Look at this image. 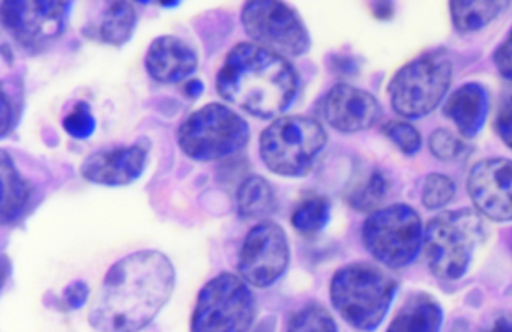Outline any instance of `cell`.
Wrapping results in <instances>:
<instances>
[{
  "label": "cell",
  "instance_id": "f546056e",
  "mask_svg": "<svg viewBox=\"0 0 512 332\" xmlns=\"http://www.w3.org/2000/svg\"><path fill=\"white\" fill-rule=\"evenodd\" d=\"M2 86H4V92H2V139H5L19 121L20 112H22L23 92L22 88L16 83L13 85L11 94L7 86Z\"/></svg>",
  "mask_w": 512,
  "mask_h": 332
},
{
  "label": "cell",
  "instance_id": "8992f818",
  "mask_svg": "<svg viewBox=\"0 0 512 332\" xmlns=\"http://www.w3.org/2000/svg\"><path fill=\"white\" fill-rule=\"evenodd\" d=\"M250 140V125L220 103L206 104L191 113L178 130V145L194 161L224 160L238 154Z\"/></svg>",
  "mask_w": 512,
  "mask_h": 332
},
{
  "label": "cell",
  "instance_id": "d4e9b609",
  "mask_svg": "<svg viewBox=\"0 0 512 332\" xmlns=\"http://www.w3.org/2000/svg\"><path fill=\"white\" fill-rule=\"evenodd\" d=\"M388 194V181L382 172L376 170L361 187L356 188L349 202L353 208L361 212L377 211Z\"/></svg>",
  "mask_w": 512,
  "mask_h": 332
},
{
  "label": "cell",
  "instance_id": "cb8c5ba5",
  "mask_svg": "<svg viewBox=\"0 0 512 332\" xmlns=\"http://www.w3.org/2000/svg\"><path fill=\"white\" fill-rule=\"evenodd\" d=\"M286 329L290 332H334L338 326L334 316L323 305L308 304L290 317Z\"/></svg>",
  "mask_w": 512,
  "mask_h": 332
},
{
  "label": "cell",
  "instance_id": "ffe728a7",
  "mask_svg": "<svg viewBox=\"0 0 512 332\" xmlns=\"http://www.w3.org/2000/svg\"><path fill=\"white\" fill-rule=\"evenodd\" d=\"M137 25V11L131 2H107L100 23L92 26V35L113 47H122L133 37Z\"/></svg>",
  "mask_w": 512,
  "mask_h": 332
},
{
  "label": "cell",
  "instance_id": "1f68e13d",
  "mask_svg": "<svg viewBox=\"0 0 512 332\" xmlns=\"http://www.w3.org/2000/svg\"><path fill=\"white\" fill-rule=\"evenodd\" d=\"M493 61L500 76L512 82V29L505 41L494 52Z\"/></svg>",
  "mask_w": 512,
  "mask_h": 332
},
{
  "label": "cell",
  "instance_id": "d6986e66",
  "mask_svg": "<svg viewBox=\"0 0 512 332\" xmlns=\"http://www.w3.org/2000/svg\"><path fill=\"white\" fill-rule=\"evenodd\" d=\"M443 323L442 305L433 296L418 293L407 299L406 304L392 319L388 331L433 332L439 331Z\"/></svg>",
  "mask_w": 512,
  "mask_h": 332
},
{
  "label": "cell",
  "instance_id": "f1b7e54d",
  "mask_svg": "<svg viewBox=\"0 0 512 332\" xmlns=\"http://www.w3.org/2000/svg\"><path fill=\"white\" fill-rule=\"evenodd\" d=\"M64 130L74 139L85 140L94 134L97 128V119L92 115L91 107L85 101L76 104L73 112L65 116Z\"/></svg>",
  "mask_w": 512,
  "mask_h": 332
},
{
  "label": "cell",
  "instance_id": "e575fe53",
  "mask_svg": "<svg viewBox=\"0 0 512 332\" xmlns=\"http://www.w3.org/2000/svg\"><path fill=\"white\" fill-rule=\"evenodd\" d=\"M203 91H205V85L200 80H191V82H188L187 88H185V94L193 98V100L199 98Z\"/></svg>",
  "mask_w": 512,
  "mask_h": 332
},
{
  "label": "cell",
  "instance_id": "44dd1931",
  "mask_svg": "<svg viewBox=\"0 0 512 332\" xmlns=\"http://www.w3.org/2000/svg\"><path fill=\"white\" fill-rule=\"evenodd\" d=\"M238 214L242 220H265L277 209L274 188L259 175L248 176L236 194Z\"/></svg>",
  "mask_w": 512,
  "mask_h": 332
},
{
  "label": "cell",
  "instance_id": "7a4b0ae2",
  "mask_svg": "<svg viewBox=\"0 0 512 332\" xmlns=\"http://www.w3.org/2000/svg\"><path fill=\"white\" fill-rule=\"evenodd\" d=\"M218 95L250 116L283 115L298 97L299 76L284 56L254 43H239L224 59L215 80Z\"/></svg>",
  "mask_w": 512,
  "mask_h": 332
},
{
  "label": "cell",
  "instance_id": "836d02e7",
  "mask_svg": "<svg viewBox=\"0 0 512 332\" xmlns=\"http://www.w3.org/2000/svg\"><path fill=\"white\" fill-rule=\"evenodd\" d=\"M373 14L379 20L392 19V16H394V4H391V2H374Z\"/></svg>",
  "mask_w": 512,
  "mask_h": 332
},
{
  "label": "cell",
  "instance_id": "d6a6232c",
  "mask_svg": "<svg viewBox=\"0 0 512 332\" xmlns=\"http://www.w3.org/2000/svg\"><path fill=\"white\" fill-rule=\"evenodd\" d=\"M91 295V287L85 280H76L68 284L64 290V299L71 310H80L85 307Z\"/></svg>",
  "mask_w": 512,
  "mask_h": 332
},
{
  "label": "cell",
  "instance_id": "603a6c76",
  "mask_svg": "<svg viewBox=\"0 0 512 332\" xmlns=\"http://www.w3.org/2000/svg\"><path fill=\"white\" fill-rule=\"evenodd\" d=\"M331 220V203L325 197L304 200L292 214V226L301 235H316Z\"/></svg>",
  "mask_w": 512,
  "mask_h": 332
},
{
  "label": "cell",
  "instance_id": "4316f807",
  "mask_svg": "<svg viewBox=\"0 0 512 332\" xmlns=\"http://www.w3.org/2000/svg\"><path fill=\"white\" fill-rule=\"evenodd\" d=\"M455 193H457V185L449 176L431 173L425 178L424 187H422V203L425 208L436 211L448 205L454 199Z\"/></svg>",
  "mask_w": 512,
  "mask_h": 332
},
{
  "label": "cell",
  "instance_id": "8d00e7d4",
  "mask_svg": "<svg viewBox=\"0 0 512 332\" xmlns=\"http://www.w3.org/2000/svg\"><path fill=\"white\" fill-rule=\"evenodd\" d=\"M179 5H181V2H161V7H164V8H176V7H179Z\"/></svg>",
  "mask_w": 512,
  "mask_h": 332
},
{
  "label": "cell",
  "instance_id": "2e32d148",
  "mask_svg": "<svg viewBox=\"0 0 512 332\" xmlns=\"http://www.w3.org/2000/svg\"><path fill=\"white\" fill-rule=\"evenodd\" d=\"M145 67L155 82L175 85L196 73L199 56L196 50L181 38L164 35L152 41L149 46Z\"/></svg>",
  "mask_w": 512,
  "mask_h": 332
},
{
  "label": "cell",
  "instance_id": "d590c367",
  "mask_svg": "<svg viewBox=\"0 0 512 332\" xmlns=\"http://www.w3.org/2000/svg\"><path fill=\"white\" fill-rule=\"evenodd\" d=\"M493 331L512 332V320L499 319L494 325Z\"/></svg>",
  "mask_w": 512,
  "mask_h": 332
},
{
  "label": "cell",
  "instance_id": "9c48e42d",
  "mask_svg": "<svg viewBox=\"0 0 512 332\" xmlns=\"http://www.w3.org/2000/svg\"><path fill=\"white\" fill-rule=\"evenodd\" d=\"M451 82L452 64L445 53L431 52L413 59L389 82L392 109L403 118H424L442 103Z\"/></svg>",
  "mask_w": 512,
  "mask_h": 332
},
{
  "label": "cell",
  "instance_id": "4fadbf2b",
  "mask_svg": "<svg viewBox=\"0 0 512 332\" xmlns=\"http://www.w3.org/2000/svg\"><path fill=\"white\" fill-rule=\"evenodd\" d=\"M467 191L476 211L497 223L512 221V160L488 158L470 170Z\"/></svg>",
  "mask_w": 512,
  "mask_h": 332
},
{
  "label": "cell",
  "instance_id": "52a82bcc",
  "mask_svg": "<svg viewBox=\"0 0 512 332\" xmlns=\"http://www.w3.org/2000/svg\"><path fill=\"white\" fill-rule=\"evenodd\" d=\"M256 317V296L247 281L241 275L221 272L200 290L191 317V331H250Z\"/></svg>",
  "mask_w": 512,
  "mask_h": 332
},
{
  "label": "cell",
  "instance_id": "277c9868",
  "mask_svg": "<svg viewBox=\"0 0 512 332\" xmlns=\"http://www.w3.org/2000/svg\"><path fill=\"white\" fill-rule=\"evenodd\" d=\"M484 239V221L473 209H454L431 218L424 230L425 257L431 272L442 280H460Z\"/></svg>",
  "mask_w": 512,
  "mask_h": 332
},
{
  "label": "cell",
  "instance_id": "484cf974",
  "mask_svg": "<svg viewBox=\"0 0 512 332\" xmlns=\"http://www.w3.org/2000/svg\"><path fill=\"white\" fill-rule=\"evenodd\" d=\"M428 146H430L434 158L445 161V163L464 160L470 151L460 137L455 136L452 131L446 130V128L433 131L430 139H428Z\"/></svg>",
  "mask_w": 512,
  "mask_h": 332
},
{
  "label": "cell",
  "instance_id": "5b68a950",
  "mask_svg": "<svg viewBox=\"0 0 512 332\" xmlns=\"http://www.w3.org/2000/svg\"><path fill=\"white\" fill-rule=\"evenodd\" d=\"M326 142L328 134L317 119L283 116L260 134V158L274 175L304 178L316 166Z\"/></svg>",
  "mask_w": 512,
  "mask_h": 332
},
{
  "label": "cell",
  "instance_id": "7402d4cb",
  "mask_svg": "<svg viewBox=\"0 0 512 332\" xmlns=\"http://www.w3.org/2000/svg\"><path fill=\"white\" fill-rule=\"evenodd\" d=\"M508 2H451V19L460 34H472L487 28L508 7Z\"/></svg>",
  "mask_w": 512,
  "mask_h": 332
},
{
  "label": "cell",
  "instance_id": "e0dca14e",
  "mask_svg": "<svg viewBox=\"0 0 512 332\" xmlns=\"http://www.w3.org/2000/svg\"><path fill=\"white\" fill-rule=\"evenodd\" d=\"M445 115L454 122L458 133L473 139L484 128L488 115V92L481 83H466L445 104Z\"/></svg>",
  "mask_w": 512,
  "mask_h": 332
},
{
  "label": "cell",
  "instance_id": "ba28073f",
  "mask_svg": "<svg viewBox=\"0 0 512 332\" xmlns=\"http://www.w3.org/2000/svg\"><path fill=\"white\" fill-rule=\"evenodd\" d=\"M362 241L377 262L391 269L406 268L424 245L421 217L406 203L377 209L364 221Z\"/></svg>",
  "mask_w": 512,
  "mask_h": 332
},
{
  "label": "cell",
  "instance_id": "83f0119b",
  "mask_svg": "<svg viewBox=\"0 0 512 332\" xmlns=\"http://www.w3.org/2000/svg\"><path fill=\"white\" fill-rule=\"evenodd\" d=\"M383 134L407 157H413L421 151V134L409 122H388V124L383 125Z\"/></svg>",
  "mask_w": 512,
  "mask_h": 332
},
{
  "label": "cell",
  "instance_id": "3957f363",
  "mask_svg": "<svg viewBox=\"0 0 512 332\" xmlns=\"http://www.w3.org/2000/svg\"><path fill=\"white\" fill-rule=\"evenodd\" d=\"M398 284L370 263H350L335 272L331 281V301L335 310L353 328L373 331L385 320Z\"/></svg>",
  "mask_w": 512,
  "mask_h": 332
},
{
  "label": "cell",
  "instance_id": "6da1fadb",
  "mask_svg": "<svg viewBox=\"0 0 512 332\" xmlns=\"http://www.w3.org/2000/svg\"><path fill=\"white\" fill-rule=\"evenodd\" d=\"M175 284V268L166 254L157 250L128 254L107 271L89 323L97 331H140L166 307Z\"/></svg>",
  "mask_w": 512,
  "mask_h": 332
},
{
  "label": "cell",
  "instance_id": "8fae6325",
  "mask_svg": "<svg viewBox=\"0 0 512 332\" xmlns=\"http://www.w3.org/2000/svg\"><path fill=\"white\" fill-rule=\"evenodd\" d=\"M73 4L49 0H10L0 8L5 31L25 49L40 52L67 31Z\"/></svg>",
  "mask_w": 512,
  "mask_h": 332
},
{
  "label": "cell",
  "instance_id": "ac0fdd59",
  "mask_svg": "<svg viewBox=\"0 0 512 332\" xmlns=\"http://www.w3.org/2000/svg\"><path fill=\"white\" fill-rule=\"evenodd\" d=\"M0 176H2V224H16L28 214L34 199L35 188L14 164L7 149L0 151Z\"/></svg>",
  "mask_w": 512,
  "mask_h": 332
},
{
  "label": "cell",
  "instance_id": "7c38bea8",
  "mask_svg": "<svg viewBox=\"0 0 512 332\" xmlns=\"http://www.w3.org/2000/svg\"><path fill=\"white\" fill-rule=\"evenodd\" d=\"M290 263V245L286 232L274 221L262 220L245 236L238 256V272L254 287L277 283Z\"/></svg>",
  "mask_w": 512,
  "mask_h": 332
},
{
  "label": "cell",
  "instance_id": "30bf717a",
  "mask_svg": "<svg viewBox=\"0 0 512 332\" xmlns=\"http://www.w3.org/2000/svg\"><path fill=\"white\" fill-rule=\"evenodd\" d=\"M242 26L254 44L272 50L278 55H305L311 40L307 26L290 5L275 0H254L242 8Z\"/></svg>",
  "mask_w": 512,
  "mask_h": 332
},
{
  "label": "cell",
  "instance_id": "4dcf8cb0",
  "mask_svg": "<svg viewBox=\"0 0 512 332\" xmlns=\"http://www.w3.org/2000/svg\"><path fill=\"white\" fill-rule=\"evenodd\" d=\"M494 127H496V133L500 140L512 149V94L503 101Z\"/></svg>",
  "mask_w": 512,
  "mask_h": 332
},
{
  "label": "cell",
  "instance_id": "9a60e30c",
  "mask_svg": "<svg viewBox=\"0 0 512 332\" xmlns=\"http://www.w3.org/2000/svg\"><path fill=\"white\" fill-rule=\"evenodd\" d=\"M148 155L149 143L104 149L86 158L80 172L92 184L124 187L133 184L143 175Z\"/></svg>",
  "mask_w": 512,
  "mask_h": 332
},
{
  "label": "cell",
  "instance_id": "5bb4252c",
  "mask_svg": "<svg viewBox=\"0 0 512 332\" xmlns=\"http://www.w3.org/2000/svg\"><path fill=\"white\" fill-rule=\"evenodd\" d=\"M322 115L338 133L355 134L373 128L382 116V109L370 92L341 83L323 98Z\"/></svg>",
  "mask_w": 512,
  "mask_h": 332
}]
</instances>
